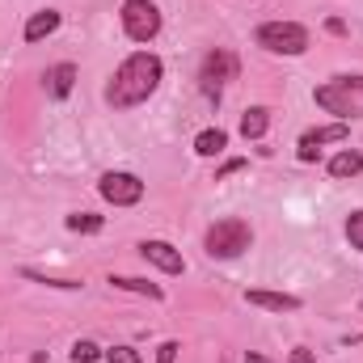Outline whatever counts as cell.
<instances>
[{
	"label": "cell",
	"mask_w": 363,
	"mask_h": 363,
	"mask_svg": "<svg viewBox=\"0 0 363 363\" xmlns=\"http://www.w3.org/2000/svg\"><path fill=\"white\" fill-rule=\"evenodd\" d=\"M140 254H144L152 267H161L165 274H182V271H186L182 254L174 250V245H169V241H144V245H140Z\"/></svg>",
	"instance_id": "obj_9"
},
{
	"label": "cell",
	"mask_w": 363,
	"mask_h": 363,
	"mask_svg": "<svg viewBox=\"0 0 363 363\" xmlns=\"http://www.w3.org/2000/svg\"><path fill=\"white\" fill-rule=\"evenodd\" d=\"M101 355H106V351L93 347V342H77V347H72V359L77 363H93V359H101Z\"/></svg>",
	"instance_id": "obj_21"
},
{
	"label": "cell",
	"mask_w": 363,
	"mask_h": 363,
	"mask_svg": "<svg viewBox=\"0 0 363 363\" xmlns=\"http://www.w3.org/2000/svg\"><path fill=\"white\" fill-rule=\"evenodd\" d=\"M291 363H317V359H313V351H304V347H296V351H291Z\"/></svg>",
	"instance_id": "obj_25"
},
{
	"label": "cell",
	"mask_w": 363,
	"mask_h": 363,
	"mask_svg": "<svg viewBox=\"0 0 363 363\" xmlns=\"http://www.w3.org/2000/svg\"><path fill=\"white\" fill-rule=\"evenodd\" d=\"M363 174V152H355V148H342L338 157H330V178L347 182V178H359Z\"/></svg>",
	"instance_id": "obj_13"
},
{
	"label": "cell",
	"mask_w": 363,
	"mask_h": 363,
	"mask_svg": "<svg viewBox=\"0 0 363 363\" xmlns=\"http://www.w3.org/2000/svg\"><path fill=\"white\" fill-rule=\"evenodd\" d=\"M106 363H144V359H140L135 347H110L106 351Z\"/></svg>",
	"instance_id": "obj_20"
},
{
	"label": "cell",
	"mask_w": 363,
	"mask_h": 363,
	"mask_svg": "<svg viewBox=\"0 0 363 363\" xmlns=\"http://www.w3.org/2000/svg\"><path fill=\"white\" fill-rule=\"evenodd\" d=\"M347 140V123H325V127H313V131H304L300 135V161L308 165V161H317V148L321 144H342Z\"/></svg>",
	"instance_id": "obj_8"
},
{
	"label": "cell",
	"mask_w": 363,
	"mask_h": 363,
	"mask_svg": "<svg viewBox=\"0 0 363 363\" xmlns=\"http://www.w3.org/2000/svg\"><path fill=\"white\" fill-rule=\"evenodd\" d=\"M161 77H165L161 55H152V51H135V55H127V60L118 64V72L110 77V85H106V101H110L114 110L140 106V101H148V97L157 93Z\"/></svg>",
	"instance_id": "obj_1"
},
{
	"label": "cell",
	"mask_w": 363,
	"mask_h": 363,
	"mask_svg": "<svg viewBox=\"0 0 363 363\" xmlns=\"http://www.w3.org/2000/svg\"><path fill=\"white\" fill-rule=\"evenodd\" d=\"M60 21H64V17H60L55 9H38V13H30L21 38H26V43H43V38H51V34L60 30Z\"/></svg>",
	"instance_id": "obj_11"
},
{
	"label": "cell",
	"mask_w": 363,
	"mask_h": 363,
	"mask_svg": "<svg viewBox=\"0 0 363 363\" xmlns=\"http://www.w3.org/2000/svg\"><path fill=\"white\" fill-rule=\"evenodd\" d=\"M97 194H101L106 203H114V207H135V203L144 199V182L135 178V174L110 169V174H101V182H97Z\"/></svg>",
	"instance_id": "obj_7"
},
{
	"label": "cell",
	"mask_w": 363,
	"mask_h": 363,
	"mask_svg": "<svg viewBox=\"0 0 363 363\" xmlns=\"http://www.w3.org/2000/svg\"><path fill=\"white\" fill-rule=\"evenodd\" d=\"M271 131V110L267 106H250L245 114H241V135L245 140H262Z\"/></svg>",
	"instance_id": "obj_14"
},
{
	"label": "cell",
	"mask_w": 363,
	"mask_h": 363,
	"mask_svg": "<svg viewBox=\"0 0 363 363\" xmlns=\"http://www.w3.org/2000/svg\"><path fill=\"white\" fill-rule=\"evenodd\" d=\"M237 72H241V60L233 51H224V47L207 51L203 55V68H199V89H203V97L220 101V93L237 81Z\"/></svg>",
	"instance_id": "obj_4"
},
{
	"label": "cell",
	"mask_w": 363,
	"mask_h": 363,
	"mask_svg": "<svg viewBox=\"0 0 363 363\" xmlns=\"http://www.w3.org/2000/svg\"><path fill=\"white\" fill-rule=\"evenodd\" d=\"M241 169H245V157H233V161H224V165L216 169V182H224L228 174H241Z\"/></svg>",
	"instance_id": "obj_22"
},
{
	"label": "cell",
	"mask_w": 363,
	"mask_h": 363,
	"mask_svg": "<svg viewBox=\"0 0 363 363\" xmlns=\"http://www.w3.org/2000/svg\"><path fill=\"white\" fill-rule=\"evenodd\" d=\"M203 245H207V254L211 258H220V262H228V258H241L250 245H254V233H250V224L245 220H216L211 228H207V237H203Z\"/></svg>",
	"instance_id": "obj_3"
},
{
	"label": "cell",
	"mask_w": 363,
	"mask_h": 363,
	"mask_svg": "<svg viewBox=\"0 0 363 363\" xmlns=\"http://www.w3.org/2000/svg\"><path fill=\"white\" fill-rule=\"evenodd\" d=\"M313 101L325 114H338V123L363 118V77H334L330 85H321L313 93Z\"/></svg>",
	"instance_id": "obj_2"
},
{
	"label": "cell",
	"mask_w": 363,
	"mask_h": 363,
	"mask_svg": "<svg viewBox=\"0 0 363 363\" xmlns=\"http://www.w3.org/2000/svg\"><path fill=\"white\" fill-rule=\"evenodd\" d=\"M347 241H351V250H359L363 254V207L347 216Z\"/></svg>",
	"instance_id": "obj_19"
},
{
	"label": "cell",
	"mask_w": 363,
	"mask_h": 363,
	"mask_svg": "<svg viewBox=\"0 0 363 363\" xmlns=\"http://www.w3.org/2000/svg\"><path fill=\"white\" fill-rule=\"evenodd\" d=\"M110 287L118 291H131V296H148V300H165V291L148 279H131V274H110Z\"/></svg>",
	"instance_id": "obj_16"
},
{
	"label": "cell",
	"mask_w": 363,
	"mask_h": 363,
	"mask_svg": "<svg viewBox=\"0 0 363 363\" xmlns=\"http://www.w3.org/2000/svg\"><path fill=\"white\" fill-rule=\"evenodd\" d=\"M178 351H182V347L174 342V338H169V342H161V347H157V363H174V359H178Z\"/></svg>",
	"instance_id": "obj_23"
},
{
	"label": "cell",
	"mask_w": 363,
	"mask_h": 363,
	"mask_svg": "<svg viewBox=\"0 0 363 363\" xmlns=\"http://www.w3.org/2000/svg\"><path fill=\"white\" fill-rule=\"evenodd\" d=\"M26 279H34V283H43V287H55V291H81L85 283L81 279H51V274H43V271H34V267H26Z\"/></svg>",
	"instance_id": "obj_18"
},
{
	"label": "cell",
	"mask_w": 363,
	"mask_h": 363,
	"mask_svg": "<svg viewBox=\"0 0 363 363\" xmlns=\"http://www.w3.org/2000/svg\"><path fill=\"white\" fill-rule=\"evenodd\" d=\"M64 224H68V233H81V237H93V233H101V228H106V220H101V216H93V211H77V216H68Z\"/></svg>",
	"instance_id": "obj_17"
},
{
	"label": "cell",
	"mask_w": 363,
	"mask_h": 363,
	"mask_svg": "<svg viewBox=\"0 0 363 363\" xmlns=\"http://www.w3.org/2000/svg\"><path fill=\"white\" fill-rule=\"evenodd\" d=\"M245 300H250L254 308H267V313H296V308H300V296H287V291H262V287L245 291Z\"/></svg>",
	"instance_id": "obj_10"
},
{
	"label": "cell",
	"mask_w": 363,
	"mask_h": 363,
	"mask_svg": "<svg viewBox=\"0 0 363 363\" xmlns=\"http://www.w3.org/2000/svg\"><path fill=\"white\" fill-rule=\"evenodd\" d=\"M254 38L271 55H304L308 51V30L300 21H262Z\"/></svg>",
	"instance_id": "obj_5"
},
{
	"label": "cell",
	"mask_w": 363,
	"mask_h": 363,
	"mask_svg": "<svg viewBox=\"0 0 363 363\" xmlns=\"http://www.w3.org/2000/svg\"><path fill=\"white\" fill-rule=\"evenodd\" d=\"M123 30L131 43H152L161 34V9L152 0H123Z\"/></svg>",
	"instance_id": "obj_6"
},
{
	"label": "cell",
	"mask_w": 363,
	"mask_h": 363,
	"mask_svg": "<svg viewBox=\"0 0 363 363\" xmlns=\"http://www.w3.org/2000/svg\"><path fill=\"white\" fill-rule=\"evenodd\" d=\"M224 148H228V131L224 127H207V131L194 135V152L199 157H220Z\"/></svg>",
	"instance_id": "obj_15"
},
{
	"label": "cell",
	"mask_w": 363,
	"mask_h": 363,
	"mask_svg": "<svg viewBox=\"0 0 363 363\" xmlns=\"http://www.w3.org/2000/svg\"><path fill=\"white\" fill-rule=\"evenodd\" d=\"M245 363H271V359H262V355H254V351H250V355H245Z\"/></svg>",
	"instance_id": "obj_26"
},
{
	"label": "cell",
	"mask_w": 363,
	"mask_h": 363,
	"mask_svg": "<svg viewBox=\"0 0 363 363\" xmlns=\"http://www.w3.org/2000/svg\"><path fill=\"white\" fill-rule=\"evenodd\" d=\"M325 30H330V34H347V21H342V17H330Z\"/></svg>",
	"instance_id": "obj_24"
},
{
	"label": "cell",
	"mask_w": 363,
	"mask_h": 363,
	"mask_svg": "<svg viewBox=\"0 0 363 363\" xmlns=\"http://www.w3.org/2000/svg\"><path fill=\"white\" fill-rule=\"evenodd\" d=\"M72 89H77V64H55V68L47 72V93H51L55 101H64Z\"/></svg>",
	"instance_id": "obj_12"
}]
</instances>
